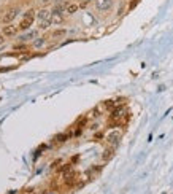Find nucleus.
<instances>
[{"instance_id":"f257e3e1","label":"nucleus","mask_w":173,"mask_h":194,"mask_svg":"<svg viewBox=\"0 0 173 194\" xmlns=\"http://www.w3.org/2000/svg\"><path fill=\"white\" fill-rule=\"evenodd\" d=\"M34 19H35V11L34 10H29L26 14H24V18H22L21 24H19V30H27L32 26Z\"/></svg>"},{"instance_id":"f03ea898","label":"nucleus","mask_w":173,"mask_h":194,"mask_svg":"<svg viewBox=\"0 0 173 194\" xmlns=\"http://www.w3.org/2000/svg\"><path fill=\"white\" fill-rule=\"evenodd\" d=\"M121 138H122V132L121 131H111L108 135H107V143H108V147H118L119 145V142H121Z\"/></svg>"},{"instance_id":"7ed1b4c3","label":"nucleus","mask_w":173,"mask_h":194,"mask_svg":"<svg viewBox=\"0 0 173 194\" xmlns=\"http://www.w3.org/2000/svg\"><path fill=\"white\" fill-rule=\"evenodd\" d=\"M19 30V26H13V24H8V26H3L2 29V34L5 37H14Z\"/></svg>"},{"instance_id":"20e7f679","label":"nucleus","mask_w":173,"mask_h":194,"mask_svg":"<svg viewBox=\"0 0 173 194\" xmlns=\"http://www.w3.org/2000/svg\"><path fill=\"white\" fill-rule=\"evenodd\" d=\"M113 5V0H95V7L98 10H110Z\"/></svg>"},{"instance_id":"39448f33","label":"nucleus","mask_w":173,"mask_h":194,"mask_svg":"<svg viewBox=\"0 0 173 194\" xmlns=\"http://www.w3.org/2000/svg\"><path fill=\"white\" fill-rule=\"evenodd\" d=\"M16 16H18V8H13V10L7 11V14L2 16V21H3V22H11Z\"/></svg>"},{"instance_id":"423d86ee","label":"nucleus","mask_w":173,"mask_h":194,"mask_svg":"<svg viewBox=\"0 0 173 194\" xmlns=\"http://www.w3.org/2000/svg\"><path fill=\"white\" fill-rule=\"evenodd\" d=\"M37 21H51V11L40 10V11L37 13Z\"/></svg>"},{"instance_id":"0eeeda50","label":"nucleus","mask_w":173,"mask_h":194,"mask_svg":"<svg viewBox=\"0 0 173 194\" xmlns=\"http://www.w3.org/2000/svg\"><path fill=\"white\" fill-rule=\"evenodd\" d=\"M114 151H116V148H114V147H108V148L103 151V154H102V159H103V161H110V159L114 156Z\"/></svg>"},{"instance_id":"6e6552de","label":"nucleus","mask_w":173,"mask_h":194,"mask_svg":"<svg viewBox=\"0 0 173 194\" xmlns=\"http://www.w3.org/2000/svg\"><path fill=\"white\" fill-rule=\"evenodd\" d=\"M70 137H71L70 132H62V134H57V135L54 137V140H56L57 143H64V142H67Z\"/></svg>"},{"instance_id":"1a4fd4ad","label":"nucleus","mask_w":173,"mask_h":194,"mask_svg":"<svg viewBox=\"0 0 173 194\" xmlns=\"http://www.w3.org/2000/svg\"><path fill=\"white\" fill-rule=\"evenodd\" d=\"M76 11H78V5L76 3H70V5L65 7V13L67 14H73V13H76Z\"/></svg>"},{"instance_id":"9d476101","label":"nucleus","mask_w":173,"mask_h":194,"mask_svg":"<svg viewBox=\"0 0 173 194\" xmlns=\"http://www.w3.org/2000/svg\"><path fill=\"white\" fill-rule=\"evenodd\" d=\"M37 24H38L40 30H46L49 26H51V21H37Z\"/></svg>"},{"instance_id":"9b49d317","label":"nucleus","mask_w":173,"mask_h":194,"mask_svg":"<svg viewBox=\"0 0 173 194\" xmlns=\"http://www.w3.org/2000/svg\"><path fill=\"white\" fill-rule=\"evenodd\" d=\"M43 43H45V40H43V38H40V40H35V43H34V45L38 48V46H41Z\"/></svg>"},{"instance_id":"f8f14e48","label":"nucleus","mask_w":173,"mask_h":194,"mask_svg":"<svg viewBox=\"0 0 173 194\" xmlns=\"http://www.w3.org/2000/svg\"><path fill=\"white\" fill-rule=\"evenodd\" d=\"M3 41H5V35H3V34H0V45H2Z\"/></svg>"},{"instance_id":"ddd939ff","label":"nucleus","mask_w":173,"mask_h":194,"mask_svg":"<svg viewBox=\"0 0 173 194\" xmlns=\"http://www.w3.org/2000/svg\"><path fill=\"white\" fill-rule=\"evenodd\" d=\"M22 194H34V189H29V191H26V192H22Z\"/></svg>"}]
</instances>
